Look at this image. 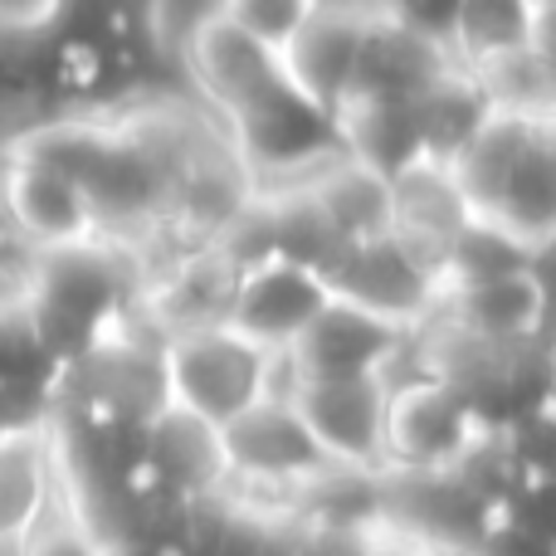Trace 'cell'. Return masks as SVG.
I'll use <instances>...</instances> for the list:
<instances>
[{
    "mask_svg": "<svg viewBox=\"0 0 556 556\" xmlns=\"http://www.w3.org/2000/svg\"><path fill=\"white\" fill-rule=\"evenodd\" d=\"M137 298V269L123 244L84 240L64 250H39L25 278V313L39 352L64 371L84 346H93L113 323H123Z\"/></svg>",
    "mask_w": 556,
    "mask_h": 556,
    "instance_id": "1",
    "label": "cell"
},
{
    "mask_svg": "<svg viewBox=\"0 0 556 556\" xmlns=\"http://www.w3.org/2000/svg\"><path fill=\"white\" fill-rule=\"evenodd\" d=\"M172 395H166L162 337L137 323L132 307L123 323H113L59 371V415H74V420L147 430V420Z\"/></svg>",
    "mask_w": 556,
    "mask_h": 556,
    "instance_id": "2",
    "label": "cell"
},
{
    "mask_svg": "<svg viewBox=\"0 0 556 556\" xmlns=\"http://www.w3.org/2000/svg\"><path fill=\"white\" fill-rule=\"evenodd\" d=\"M483 415L459 386L405 362L386 376L381 473H454L489 444Z\"/></svg>",
    "mask_w": 556,
    "mask_h": 556,
    "instance_id": "3",
    "label": "cell"
},
{
    "mask_svg": "<svg viewBox=\"0 0 556 556\" xmlns=\"http://www.w3.org/2000/svg\"><path fill=\"white\" fill-rule=\"evenodd\" d=\"M220 132L230 142V152L240 156V166L250 172L254 191L293 186L298 176H307L327 156L342 152L332 132V113L317 108L313 98H303L288 78H278L254 103L225 117Z\"/></svg>",
    "mask_w": 556,
    "mask_h": 556,
    "instance_id": "4",
    "label": "cell"
},
{
    "mask_svg": "<svg viewBox=\"0 0 556 556\" xmlns=\"http://www.w3.org/2000/svg\"><path fill=\"white\" fill-rule=\"evenodd\" d=\"M166 395L172 405L201 415L211 425H225L269 395V352L244 342L235 327H195L162 342Z\"/></svg>",
    "mask_w": 556,
    "mask_h": 556,
    "instance_id": "5",
    "label": "cell"
},
{
    "mask_svg": "<svg viewBox=\"0 0 556 556\" xmlns=\"http://www.w3.org/2000/svg\"><path fill=\"white\" fill-rule=\"evenodd\" d=\"M0 225L20 235L35 254L98 240V215L88 191L64 166L29 152L15 137H5L0 147Z\"/></svg>",
    "mask_w": 556,
    "mask_h": 556,
    "instance_id": "6",
    "label": "cell"
},
{
    "mask_svg": "<svg viewBox=\"0 0 556 556\" xmlns=\"http://www.w3.org/2000/svg\"><path fill=\"white\" fill-rule=\"evenodd\" d=\"M327 298L332 288H327L323 269L283 250H254L235 283L225 327H235L260 352H288L303 337V327L327 307Z\"/></svg>",
    "mask_w": 556,
    "mask_h": 556,
    "instance_id": "7",
    "label": "cell"
},
{
    "mask_svg": "<svg viewBox=\"0 0 556 556\" xmlns=\"http://www.w3.org/2000/svg\"><path fill=\"white\" fill-rule=\"evenodd\" d=\"M220 444L230 483H254V489H303L332 469L307 420L298 415L293 395H260L244 405L235 420L220 425Z\"/></svg>",
    "mask_w": 556,
    "mask_h": 556,
    "instance_id": "8",
    "label": "cell"
},
{
    "mask_svg": "<svg viewBox=\"0 0 556 556\" xmlns=\"http://www.w3.org/2000/svg\"><path fill=\"white\" fill-rule=\"evenodd\" d=\"M327 288L342 303H356L366 313L386 317V323L420 332L425 323H434L444 303V283L415 260L410 250L395 244V235H376V240L346 244L332 264H327Z\"/></svg>",
    "mask_w": 556,
    "mask_h": 556,
    "instance_id": "9",
    "label": "cell"
},
{
    "mask_svg": "<svg viewBox=\"0 0 556 556\" xmlns=\"http://www.w3.org/2000/svg\"><path fill=\"white\" fill-rule=\"evenodd\" d=\"M176 64H181L186 84H191V98L215 123L240 113L244 103H254L264 88H274L278 78H283L278 49L260 45V39L244 35V29L230 25L225 15L201 20V25L176 45Z\"/></svg>",
    "mask_w": 556,
    "mask_h": 556,
    "instance_id": "10",
    "label": "cell"
},
{
    "mask_svg": "<svg viewBox=\"0 0 556 556\" xmlns=\"http://www.w3.org/2000/svg\"><path fill=\"white\" fill-rule=\"evenodd\" d=\"M293 405L327 464L381 473L386 376H298Z\"/></svg>",
    "mask_w": 556,
    "mask_h": 556,
    "instance_id": "11",
    "label": "cell"
},
{
    "mask_svg": "<svg viewBox=\"0 0 556 556\" xmlns=\"http://www.w3.org/2000/svg\"><path fill=\"white\" fill-rule=\"evenodd\" d=\"M410 337L415 332L366 307L327 298V307L288 346V362L298 376H391L410 356Z\"/></svg>",
    "mask_w": 556,
    "mask_h": 556,
    "instance_id": "12",
    "label": "cell"
},
{
    "mask_svg": "<svg viewBox=\"0 0 556 556\" xmlns=\"http://www.w3.org/2000/svg\"><path fill=\"white\" fill-rule=\"evenodd\" d=\"M434 323L450 327L464 342L498 346V352L547 342V274L542 264H528V269H513L489 283L450 288Z\"/></svg>",
    "mask_w": 556,
    "mask_h": 556,
    "instance_id": "13",
    "label": "cell"
},
{
    "mask_svg": "<svg viewBox=\"0 0 556 556\" xmlns=\"http://www.w3.org/2000/svg\"><path fill=\"white\" fill-rule=\"evenodd\" d=\"M366 15H371L366 0H317L313 15L278 49L283 78L303 98H313L317 108H327V113H332L346 98V88H352Z\"/></svg>",
    "mask_w": 556,
    "mask_h": 556,
    "instance_id": "14",
    "label": "cell"
},
{
    "mask_svg": "<svg viewBox=\"0 0 556 556\" xmlns=\"http://www.w3.org/2000/svg\"><path fill=\"white\" fill-rule=\"evenodd\" d=\"M473 211L464 205L450 166L410 162L405 172L391 176V235L401 250H410L434 278L444 283V260L454 240L469 230Z\"/></svg>",
    "mask_w": 556,
    "mask_h": 556,
    "instance_id": "15",
    "label": "cell"
},
{
    "mask_svg": "<svg viewBox=\"0 0 556 556\" xmlns=\"http://www.w3.org/2000/svg\"><path fill=\"white\" fill-rule=\"evenodd\" d=\"M293 191L313 205V215L327 225L337 244H362L391 230V176L371 172L366 162L337 152L307 176H298Z\"/></svg>",
    "mask_w": 556,
    "mask_h": 556,
    "instance_id": "16",
    "label": "cell"
},
{
    "mask_svg": "<svg viewBox=\"0 0 556 556\" xmlns=\"http://www.w3.org/2000/svg\"><path fill=\"white\" fill-rule=\"evenodd\" d=\"M552 132V117L538 113H513V108H493L479 123V132L464 142V152L450 162V176L459 186L464 205L473 215H489L498 191L508 186V176L518 172V162Z\"/></svg>",
    "mask_w": 556,
    "mask_h": 556,
    "instance_id": "17",
    "label": "cell"
},
{
    "mask_svg": "<svg viewBox=\"0 0 556 556\" xmlns=\"http://www.w3.org/2000/svg\"><path fill=\"white\" fill-rule=\"evenodd\" d=\"M54 430H15L0 434V552H15V542L39 522V513L59 498Z\"/></svg>",
    "mask_w": 556,
    "mask_h": 556,
    "instance_id": "18",
    "label": "cell"
},
{
    "mask_svg": "<svg viewBox=\"0 0 556 556\" xmlns=\"http://www.w3.org/2000/svg\"><path fill=\"white\" fill-rule=\"evenodd\" d=\"M450 49L434 45V39L415 35V29H401L386 15H366L362 29V54H356V74L346 93H371V98H401L410 103L444 64H450Z\"/></svg>",
    "mask_w": 556,
    "mask_h": 556,
    "instance_id": "19",
    "label": "cell"
},
{
    "mask_svg": "<svg viewBox=\"0 0 556 556\" xmlns=\"http://www.w3.org/2000/svg\"><path fill=\"white\" fill-rule=\"evenodd\" d=\"M493 113L489 93L479 88V78L464 64H444L420 93L410 98V123H415V142H420V162L450 166L464 152L479 123Z\"/></svg>",
    "mask_w": 556,
    "mask_h": 556,
    "instance_id": "20",
    "label": "cell"
},
{
    "mask_svg": "<svg viewBox=\"0 0 556 556\" xmlns=\"http://www.w3.org/2000/svg\"><path fill=\"white\" fill-rule=\"evenodd\" d=\"M332 132L337 147L371 172L395 176L410 162H420V142H415L410 103L401 98H371V93H346L332 108Z\"/></svg>",
    "mask_w": 556,
    "mask_h": 556,
    "instance_id": "21",
    "label": "cell"
},
{
    "mask_svg": "<svg viewBox=\"0 0 556 556\" xmlns=\"http://www.w3.org/2000/svg\"><path fill=\"white\" fill-rule=\"evenodd\" d=\"M552 39V5H532V0H459V15L450 29V54L454 64L479 68L498 54L528 45H547Z\"/></svg>",
    "mask_w": 556,
    "mask_h": 556,
    "instance_id": "22",
    "label": "cell"
},
{
    "mask_svg": "<svg viewBox=\"0 0 556 556\" xmlns=\"http://www.w3.org/2000/svg\"><path fill=\"white\" fill-rule=\"evenodd\" d=\"M498 230H508L528 254L547 260L552 235H556V132H547L528 156L518 162V172L508 176V186L498 191L489 215Z\"/></svg>",
    "mask_w": 556,
    "mask_h": 556,
    "instance_id": "23",
    "label": "cell"
},
{
    "mask_svg": "<svg viewBox=\"0 0 556 556\" xmlns=\"http://www.w3.org/2000/svg\"><path fill=\"white\" fill-rule=\"evenodd\" d=\"M479 88L489 93L493 108H513V113H538L552 117V39L547 45H528L498 54L489 64L469 68Z\"/></svg>",
    "mask_w": 556,
    "mask_h": 556,
    "instance_id": "24",
    "label": "cell"
},
{
    "mask_svg": "<svg viewBox=\"0 0 556 556\" xmlns=\"http://www.w3.org/2000/svg\"><path fill=\"white\" fill-rule=\"evenodd\" d=\"M528 264H542V260L522 250L508 230H498L493 220H479V215H473L469 230L454 240L450 260H444V293H450V288H469V283H489V278L528 269Z\"/></svg>",
    "mask_w": 556,
    "mask_h": 556,
    "instance_id": "25",
    "label": "cell"
},
{
    "mask_svg": "<svg viewBox=\"0 0 556 556\" xmlns=\"http://www.w3.org/2000/svg\"><path fill=\"white\" fill-rule=\"evenodd\" d=\"M10 556H123L117 542L59 489V498L39 513V522L15 542Z\"/></svg>",
    "mask_w": 556,
    "mask_h": 556,
    "instance_id": "26",
    "label": "cell"
},
{
    "mask_svg": "<svg viewBox=\"0 0 556 556\" xmlns=\"http://www.w3.org/2000/svg\"><path fill=\"white\" fill-rule=\"evenodd\" d=\"M317 0H220V15L230 25H240L244 35H254L260 45L283 49L293 39V29L313 15Z\"/></svg>",
    "mask_w": 556,
    "mask_h": 556,
    "instance_id": "27",
    "label": "cell"
},
{
    "mask_svg": "<svg viewBox=\"0 0 556 556\" xmlns=\"http://www.w3.org/2000/svg\"><path fill=\"white\" fill-rule=\"evenodd\" d=\"M74 0H0V45H39L59 35Z\"/></svg>",
    "mask_w": 556,
    "mask_h": 556,
    "instance_id": "28",
    "label": "cell"
},
{
    "mask_svg": "<svg viewBox=\"0 0 556 556\" xmlns=\"http://www.w3.org/2000/svg\"><path fill=\"white\" fill-rule=\"evenodd\" d=\"M366 10H376V15L395 20L401 29H415V35L450 49V29H454V15H459V0H366Z\"/></svg>",
    "mask_w": 556,
    "mask_h": 556,
    "instance_id": "29",
    "label": "cell"
},
{
    "mask_svg": "<svg viewBox=\"0 0 556 556\" xmlns=\"http://www.w3.org/2000/svg\"><path fill=\"white\" fill-rule=\"evenodd\" d=\"M532 5H552V0H532Z\"/></svg>",
    "mask_w": 556,
    "mask_h": 556,
    "instance_id": "30",
    "label": "cell"
},
{
    "mask_svg": "<svg viewBox=\"0 0 556 556\" xmlns=\"http://www.w3.org/2000/svg\"><path fill=\"white\" fill-rule=\"evenodd\" d=\"M464 556H479V552H464Z\"/></svg>",
    "mask_w": 556,
    "mask_h": 556,
    "instance_id": "31",
    "label": "cell"
}]
</instances>
